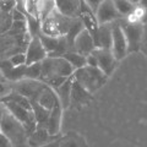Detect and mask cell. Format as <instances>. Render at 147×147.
Returning <instances> with one entry per match:
<instances>
[{"label": "cell", "mask_w": 147, "mask_h": 147, "mask_svg": "<svg viewBox=\"0 0 147 147\" xmlns=\"http://www.w3.org/2000/svg\"><path fill=\"white\" fill-rule=\"evenodd\" d=\"M55 10L61 16L69 18V20H75L79 17L81 0H53Z\"/></svg>", "instance_id": "15"}, {"label": "cell", "mask_w": 147, "mask_h": 147, "mask_svg": "<svg viewBox=\"0 0 147 147\" xmlns=\"http://www.w3.org/2000/svg\"><path fill=\"white\" fill-rule=\"evenodd\" d=\"M72 20L61 16L54 10L44 20L40 21V33L49 37H65Z\"/></svg>", "instance_id": "3"}, {"label": "cell", "mask_w": 147, "mask_h": 147, "mask_svg": "<svg viewBox=\"0 0 147 147\" xmlns=\"http://www.w3.org/2000/svg\"><path fill=\"white\" fill-rule=\"evenodd\" d=\"M0 25H1V13H0Z\"/></svg>", "instance_id": "33"}, {"label": "cell", "mask_w": 147, "mask_h": 147, "mask_svg": "<svg viewBox=\"0 0 147 147\" xmlns=\"http://www.w3.org/2000/svg\"><path fill=\"white\" fill-rule=\"evenodd\" d=\"M32 102H36L38 105L43 107L47 110H52L54 105L59 103V100L57 98V94H55L54 90H52L50 87L45 85V87L40 91V93L38 94V97L36 98V100H32Z\"/></svg>", "instance_id": "20"}, {"label": "cell", "mask_w": 147, "mask_h": 147, "mask_svg": "<svg viewBox=\"0 0 147 147\" xmlns=\"http://www.w3.org/2000/svg\"><path fill=\"white\" fill-rule=\"evenodd\" d=\"M81 22L84 30H86L88 33L92 36V38H96V34H97V31H98V22H97V18H96L94 15V11L91 10V9L86 5V4L82 3L81 0V7H80V12H79V17H77Z\"/></svg>", "instance_id": "12"}, {"label": "cell", "mask_w": 147, "mask_h": 147, "mask_svg": "<svg viewBox=\"0 0 147 147\" xmlns=\"http://www.w3.org/2000/svg\"><path fill=\"white\" fill-rule=\"evenodd\" d=\"M110 26H112V43H110V52H112L114 58H115L117 61L119 63L120 60H123L129 53L126 37H125V34H124L121 24L119 21H115V22H113V24H110Z\"/></svg>", "instance_id": "6"}, {"label": "cell", "mask_w": 147, "mask_h": 147, "mask_svg": "<svg viewBox=\"0 0 147 147\" xmlns=\"http://www.w3.org/2000/svg\"><path fill=\"white\" fill-rule=\"evenodd\" d=\"M60 147H88V144L84 136L77 131H69L59 137Z\"/></svg>", "instance_id": "19"}, {"label": "cell", "mask_w": 147, "mask_h": 147, "mask_svg": "<svg viewBox=\"0 0 147 147\" xmlns=\"http://www.w3.org/2000/svg\"><path fill=\"white\" fill-rule=\"evenodd\" d=\"M94 15L97 18L98 25H109L118 21L119 15L114 7L112 0H104L98 5V7L94 10Z\"/></svg>", "instance_id": "11"}, {"label": "cell", "mask_w": 147, "mask_h": 147, "mask_svg": "<svg viewBox=\"0 0 147 147\" xmlns=\"http://www.w3.org/2000/svg\"><path fill=\"white\" fill-rule=\"evenodd\" d=\"M0 134H1V129H0Z\"/></svg>", "instance_id": "34"}, {"label": "cell", "mask_w": 147, "mask_h": 147, "mask_svg": "<svg viewBox=\"0 0 147 147\" xmlns=\"http://www.w3.org/2000/svg\"><path fill=\"white\" fill-rule=\"evenodd\" d=\"M110 43H112V26H110V24L100 25L98 27L97 34H96L94 38L96 48L110 50Z\"/></svg>", "instance_id": "21"}, {"label": "cell", "mask_w": 147, "mask_h": 147, "mask_svg": "<svg viewBox=\"0 0 147 147\" xmlns=\"http://www.w3.org/2000/svg\"><path fill=\"white\" fill-rule=\"evenodd\" d=\"M94 48H96V45H94V40L92 38V36L84 28L76 34V37L72 40V50L84 55V57L91 54L94 50Z\"/></svg>", "instance_id": "13"}, {"label": "cell", "mask_w": 147, "mask_h": 147, "mask_svg": "<svg viewBox=\"0 0 147 147\" xmlns=\"http://www.w3.org/2000/svg\"><path fill=\"white\" fill-rule=\"evenodd\" d=\"M25 54H26V65L42 63L48 57V54L43 48L38 37H33V38L28 39L25 49Z\"/></svg>", "instance_id": "10"}, {"label": "cell", "mask_w": 147, "mask_h": 147, "mask_svg": "<svg viewBox=\"0 0 147 147\" xmlns=\"http://www.w3.org/2000/svg\"><path fill=\"white\" fill-rule=\"evenodd\" d=\"M1 103L4 104V107H5V109L7 110V112L10 113L22 126H24L27 136H28L36 129L37 123L34 120L33 112H32L31 109L24 108V107H21V105H18L16 103L10 102V100H4V102H1Z\"/></svg>", "instance_id": "5"}, {"label": "cell", "mask_w": 147, "mask_h": 147, "mask_svg": "<svg viewBox=\"0 0 147 147\" xmlns=\"http://www.w3.org/2000/svg\"><path fill=\"white\" fill-rule=\"evenodd\" d=\"M102 1H104V0H82V3L86 4V5L88 6L91 10H93V11L98 7V5H99V4L102 3Z\"/></svg>", "instance_id": "28"}, {"label": "cell", "mask_w": 147, "mask_h": 147, "mask_svg": "<svg viewBox=\"0 0 147 147\" xmlns=\"http://www.w3.org/2000/svg\"><path fill=\"white\" fill-rule=\"evenodd\" d=\"M129 1H130L131 4H134V5L136 6V5H137V4H139V1H140V0H129Z\"/></svg>", "instance_id": "32"}, {"label": "cell", "mask_w": 147, "mask_h": 147, "mask_svg": "<svg viewBox=\"0 0 147 147\" xmlns=\"http://www.w3.org/2000/svg\"><path fill=\"white\" fill-rule=\"evenodd\" d=\"M40 147H60V145H59V139H55V140L50 141V142H48V144H45V145L40 146Z\"/></svg>", "instance_id": "30"}, {"label": "cell", "mask_w": 147, "mask_h": 147, "mask_svg": "<svg viewBox=\"0 0 147 147\" xmlns=\"http://www.w3.org/2000/svg\"><path fill=\"white\" fill-rule=\"evenodd\" d=\"M112 3L114 7H115L119 17H124V18H126L129 15H131V12L136 7L129 0H112Z\"/></svg>", "instance_id": "23"}, {"label": "cell", "mask_w": 147, "mask_h": 147, "mask_svg": "<svg viewBox=\"0 0 147 147\" xmlns=\"http://www.w3.org/2000/svg\"><path fill=\"white\" fill-rule=\"evenodd\" d=\"M72 77L80 86L93 94L96 91H98L100 87H103L107 82L108 77L99 70L98 67H91V66H84L81 69L74 71Z\"/></svg>", "instance_id": "1"}, {"label": "cell", "mask_w": 147, "mask_h": 147, "mask_svg": "<svg viewBox=\"0 0 147 147\" xmlns=\"http://www.w3.org/2000/svg\"><path fill=\"white\" fill-rule=\"evenodd\" d=\"M6 59L13 67L25 66L26 65V54H25V52L13 53V54L10 55V57H6Z\"/></svg>", "instance_id": "26"}, {"label": "cell", "mask_w": 147, "mask_h": 147, "mask_svg": "<svg viewBox=\"0 0 147 147\" xmlns=\"http://www.w3.org/2000/svg\"><path fill=\"white\" fill-rule=\"evenodd\" d=\"M63 113L64 110L61 109L60 104L57 103L49 112V117L47 119L44 127L47 129L48 134L53 137H59L60 136V130H61V121H63Z\"/></svg>", "instance_id": "14"}, {"label": "cell", "mask_w": 147, "mask_h": 147, "mask_svg": "<svg viewBox=\"0 0 147 147\" xmlns=\"http://www.w3.org/2000/svg\"><path fill=\"white\" fill-rule=\"evenodd\" d=\"M0 147H13V145L5 135L0 134Z\"/></svg>", "instance_id": "29"}, {"label": "cell", "mask_w": 147, "mask_h": 147, "mask_svg": "<svg viewBox=\"0 0 147 147\" xmlns=\"http://www.w3.org/2000/svg\"><path fill=\"white\" fill-rule=\"evenodd\" d=\"M144 26L145 25L141 24H129L126 21L121 24L124 34L126 37L129 52H136L140 49L144 40Z\"/></svg>", "instance_id": "8"}, {"label": "cell", "mask_w": 147, "mask_h": 147, "mask_svg": "<svg viewBox=\"0 0 147 147\" xmlns=\"http://www.w3.org/2000/svg\"><path fill=\"white\" fill-rule=\"evenodd\" d=\"M5 107H4V104L0 102V120H1V118H3V115H4V113H5Z\"/></svg>", "instance_id": "31"}, {"label": "cell", "mask_w": 147, "mask_h": 147, "mask_svg": "<svg viewBox=\"0 0 147 147\" xmlns=\"http://www.w3.org/2000/svg\"><path fill=\"white\" fill-rule=\"evenodd\" d=\"M16 7V0H0V12L10 13Z\"/></svg>", "instance_id": "27"}, {"label": "cell", "mask_w": 147, "mask_h": 147, "mask_svg": "<svg viewBox=\"0 0 147 147\" xmlns=\"http://www.w3.org/2000/svg\"><path fill=\"white\" fill-rule=\"evenodd\" d=\"M93 55L97 59V66L100 71L107 77H109L114 72L117 67V59L114 58V55L112 54L109 49H99V48H94Z\"/></svg>", "instance_id": "9"}, {"label": "cell", "mask_w": 147, "mask_h": 147, "mask_svg": "<svg viewBox=\"0 0 147 147\" xmlns=\"http://www.w3.org/2000/svg\"><path fill=\"white\" fill-rule=\"evenodd\" d=\"M59 137L50 136L48 134L47 129H45L43 125H37L34 130L27 136L26 141H27V144H28L30 147H40V146L48 144V142L53 141L55 139H59Z\"/></svg>", "instance_id": "17"}, {"label": "cell", "mask_w": 147, "mask_h": 147, "mask_svg": "<svg viewBox=\"0 0 147 147\" xmlns=\"http://www.w3.org/2000/svg\"><path fill=\"white\" fill-rule=\"evenodd\" d=\"M61 58H64L65 60L70 64V65L74 67V70H77V69H81L86 66V57L81 55L79 53L74 52V50H70V52H66L61 55Z\"/></svg>", "instance_id": "22"}, {"label": "cell", "mask_w": 147, "mask_h": 147, "mask_svg": "<svg viewBox=\"0 0 147 147\" xmlns=\"http://www.w3.org/2000/svg\"><path fill=\"white\" fill-rule=\"evenodd\" d=\"M32 105V112H33V117H34V120L37 123V125H45L47 123V119L49 117V112L50 110L44 109L43 107L38 105L36 102H31Z\"/></svg>", "instance_id": "24"}, {"label": "cell", "mask_w": 147, "mask_h": 147, "mask_svg": "<svg viewBox=\"0 0 147 147\" xmlns=\"http://www.w3.org/2000/svg\"><path fill=\"white\" fill-rule=\"evenodd\" d=\"M40 67H42L40 81L43 82L55 76L67 79V77L72 76L74 71H75L74 67L61 57H47L40 63Z\"/></svg>", "instance_id": "2"}, {"label": "cell", "mask_w": 147, "mask_h": 147, "mask_svg": "<svg viewBox=\"0 0 147 147\" xmlns=\"http://www.w3.org/2000/svg\"><path fill=\"white\" fill-rule=\"evenodd\" d=\"M71 85H72V76L67 77V79L64 81L58 88L54 90L55 94H57V98L59 100V104H60L63 110H66L69 107H70Z\"/></svg>", "instance_id": "18"}, {"label": "cell", "mask_w": 147, "mask_h": 147, "mask_svg": "<svg viewBox=\"0 0 147 147\" xmlns=\"http://www.w3.org/2000/svg\"><path fill=\"white\" fill-rule=\"evenodd\" d=\"M40 75H42V67H40V63L30 64V65H26L25 66L24 79L39 80L40 81Z\"/></svg>", "instance_id": "25"}, {"label": "cell", "mask_w": 147, "mask_h": 147, "mask_svg": "<svg viewBox=\"0 0 147 147\" xmlns=\"http://www.w3.org/2000/svg\"><path fill=\"white\" fill-rule=\"evenodd\" d=\"M0 129H1V134L5 135L10 140L13 146L24 144L27 139L24 126L7 110H5L1 120H0Z\"/></svg>", "instance_id": "4"}, {"label": "cell", "mask_w": 147, "mask_h": 147, "mask_svg": "<svg viewBox=\"0 0 147 147\" xmlns=\"http://www.w3.org/2000/svg\"><path fill=\"white\" fill-rule=\"evenodd\" d=\"M44 87H45V84L43 81L22 79L13 84L12 91H15L16 93L21 94V96H24L30 102H32V100H36V98L38 97V94L40 93V91H42Z\"/></svg>", "instance_id": "7"}, {"label": "cell", "mask_w": 147, "mask_h": 147, "mask_svg": "<svg viewBox=\"0 0 147 147\" xmlns=\"http://www.w3.org/2000/svg\"><path fill=\"white\" fill-rule=\"evenodd\" d=\"M93 99V94L87 92L84 87L80 86L72 77V85H71V98H70V105L75 107H84L88 104Z\"/></svg>", "instance_id": "16"}]
</instances>
